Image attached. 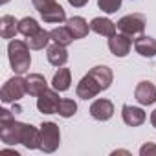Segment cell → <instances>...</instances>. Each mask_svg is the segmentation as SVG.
<instances>
[{
  "label": "cell",
  "instance_id": "8fae6325",
  "mask_svg": "<svg viewBox=\"0 0 156 156\" xmlns=\"http://www.w3.org/2000/svg\"><path fill=\"white\" fill-rule=\"evenodd\" d=\"M90 30H92L94 33L101 35V37L110 39L112 35H116L118 26H116V22H112V20L107 19V17H96V19H92V22H90Z\"/></svg>",
  "mask_w": 156,
  "mask_h": 156
},
{
  "label": "cell",
  "instance_id": "603a6c76",
  "mask_svg": "<svg viewBox=\"0 0 156 156\" xmlns=\"http://www.w3.org/2000/svg\"><path fill=\"white\" fill-rule=\"evenodd\" d=\"M75 112H77V103H75L73 99L62 98L61 103H59V110H57V114L62 116V118H72V116H75Z\"/></svg>",
  "mask_w": 156,
  "mask_h": 156
},
{
  "label": "cell",
  "instance_id": "2e32d148",
  "mask_svg": "<svg viewBox=\"0 0 156 156\" xmlns=\"http://www.w3.org/2000/svg\"><path fill=\"white\" fill-rule=\"evenodd\" d=\"M26 85H28V94L33 98H39L44 90H48V81L44 79L42 73H30L26 77Z\"/></svg>",
  "mask_w": 156,
  "mask_h": 156
},
{
  "label": "cell",
  "instance_id": "4fadbf2b",
  "mask_svg": "<svg viewBox=\"0 0 156 156\" xmlns=\"http://www.w3.org/2000/svg\"><path fill=\"white\" fill-rule=\"evenodd\" d=\"M134 50L141 57L152 59L156 55V39L149 37V35H140L138 39H134Z\"/></svg>",
  "mask_w": 156,
  "mask_h": 156
},
{
  "label": "cell",
  "instance_id": "277c9868",
  "mask_svg": "<svg viewBox=\"0 0 156 156\" xmlns=\"http://www.w3.org/2000/svg\"><path fill=\"white\" fill-rule=\"evenodd\" d=\"M28 94V85H26V77L15 73L11 79H8L0 90V99L4 103H17Z\"/></svg>",
  "mask_w": 156,
  "mask_h": 156
},
{
  "label": "cell",
  "instance_id": "484cf974",
  "mask_svg": "<svg viewBox=\"0 0 156 156\" xmlns=\"http://www.w3.org/2000/svg\"><path fill=\"white\" fill-rule=\"evenodd\" d=\"M140 154L141 156H156V143H145L140 147Z\"/></svg>",
  "mask_w": 156,
  "mask_h": 156
},
{
  "label": "cell",
  "instance_id": "ba28073f",
  "mask_svg": "<svg viewBox=\"0 0 156 156\" xmlns=\"http://www.w3.org/2000/svg\"><path fill=\"white\" fill-rule=\"evenodd\" d=\"M134 98L143 107L154 105L156 103V87L151 81H140L134 88Z\"/></svg>",
  "mask_w": 156,
  "mask_h": 156
},
{
  "label": "cell",
  "instance_id": "52a82bcc",
  "mask_svg": "<svg viewBox=\"0 0 156 156\" xmlns=\"http://www.w3.org/2000/svg\"><path fill=\"white\" fill-rule=\"evenodd\" d=\"M59 103H61V98H59V92L53 88V90H44L39 98H37V108L39 112L42 114H57L59 110Z\"/></svg>",
  "mask_w": 156,
  "mask_h": 156
},
{
  "label": "cell",
  "instance_id": "f546056e",
  "mask_svg": "<svg viewBox=\"0 0 156 156\" xmlns=\"http://www.w3.org/2000/svg\"><path fill=\"white\" fill-rule=\"evenodd\" d=\"M112 154H130L129 151H123V149H119V151H114Z\"/></svg>",
  "mask_w": 156,
  "mask_h": 156
},
{
  "label": "cell",
  "instance_id": "e0dca14e",
  "mask_svg": "<svg viewBox=\"0 0 156 156\" xmlns=\"http://www.w3.org/2000/svg\"><path fill=\"white\" fill-rule=\"evenodd\" d=\"M72 85V72L70 68H64L61 66L55 73H53V79H51V87L57 90V92H66Z\"/></svg>",
  "mask_w": 156,
  "mask_h": 156
},
{
  "label": "cell",
  "instance_id": "3957f363",
  "mask_svg": "<svg viewBox=\"0 0 156 156\" xmlns=\"http://www.w3.org/2000/svg\"><path fill=\"white\" fill-rule=\"evenodd\" d=\"M30 46L26 41L20 39H11L8 44V57H9V64L11 70L19 75L26 73L31 66V53H30Z\"/></svg>",
  "mask_w": 156,
  "mask_h": 156
},
{
  "label": "cell",
  "instance_id": "9c48e42d",
  "mask_svg": "<svg viewBox=\"0 0 156 156\" xmlns=\"http://www.w3.org/2000/svg\"><path fill=\"white\" fill-rule=\"evenodd\" d=\"M132 48V39L127 37L125 33H116L108 39V50L116 57H127Z\"/></svg>",
  "mask_w": 156,
  "mask_h": 156
},
{
  "label": "cell",
  "instance_id": "5bb4252c",
  "mask_svg": "<svg viewBox=\"0 0 156 156\" xmlns=\"http://www.w3.org/2000/svg\"><path fill=\"white\" fill-rule=\"evenodd\" d=\"M66 26L70 28V31H72V35H73L75 41H77V39H85V37L88 35V31H92V30H90V24H88L83 17H79V15L70 17V19L66 20Z\"/></svg>",
  "mask_w": 156,
  "mask_h": 156
},
{
  "label": "cell",
  "instance_id": "6da1fadb",
  "mask_svg": "<svg viewBox=\"0 0 156 156\" xmlns=\"http://www.w3.org/2000/svg\"><path fill=\"white\" fill-rule=\"evenodd\" d=\"M112 81H114L112 70L108 66H105V64H98L92 70H88V73H85L83 79L77 83L75 94H77V98H79V99L88 101V99L96 98L99 92L110 88Z\"/></svg>",
  "mask_w": 156,
  "mask_h": 156
},
{
  "label": "cell",
  "instance_id": "d4e9b609",
  "mask_svg": "<svg viewBox=\"0 0 156 156\" xmlns=\"http://www.w3.org/2000/svg\"><path fill=\"white\" fill-rule=\"evenodd\" d=\"M31 2H33V8L39 13H44V11H48L50 8H53L57 4V0H31Z\"/></svg>",
  "mask_w": 156,
  "mask_h": 156
},
{
  "label": "cell",
  "instance_id": "44dd1931",
  "mask_svg": "<svg viewBox=\"0 0 156 156\" xmlns=\"http://www.w3.org/2000/svg\"><path fill=\"white\" fill-rule=\"evenodd\" d=\"M51 41V37H50V31H46V30H39L35 35H31V37H28V46L31 48V50H44V48H48V42Z\"/></svg>",
  "mask_w": 156,
  "mask_h": 156
},
{
  "label": "cell",
  "instance_id": "8992f818",
  "mask_svg": "<svg viewBox=\"0 0 156 156\" xmlns=\"http://www.w3.org/2000/svg\"><path fill=\"white\" fill-rule=\"evenodd\" d=\"M61 145V129L53 121L41 123V151L46 154H51Z\"/></svg>",
  "mask_w": 156,
  "mask_h": 156
},
{
  "label": "cell",
  "instance_id": "ac0fdd59",
  "mask_svg": "<svg viewBox=\"0 0 156 156\" xmlns=\"http://www.w3.org/2000/svg\"><path fill=\"white\" fill-rule=\"evenodd\" d=\"M19 33V20L13 15H2L0 19V35L2 39H15Z\"/></svg>",
  "mask_w": 156,
  "mask_h": 156
},
{
  "label": "cell",
  "instance_id": "7402d4cb",
  "mask_svg": "<svg viewBox=\"0 0 156 156\" xmlns=\"http://www.w3.org/2000/svg\"><path fill=\"white\" fill-rule=\"evenodd\" d=\"M39 30H41V24H39L33 17H24V19L19 20V33L24 35L26 39L31 37V35H35Z\"/></svg>",
  "mask_w": 156,
  "mask_h": 156
},
{
  "label": "cell",
  "instance_id": "83f0119b",
  "mask_svg": "<svg viewBox=\"0 0 156 156\" xmlns=\"http://www.w3.org/2000/svg\"><path fill=\"white\" fill-rule=\"evenodd\" d=\"M0 154H13V156H20L17 151H8V149H2V151H0Z\"/></svg>",
  "mask_w": 156,
  "mask_h": 156
},
{
  "label": "cell",
  "instance_id": "ffe728a7",
  "mask_svg": "<svg viewBox=\"0 0 156 156\" xmlns=\"http://www.w3.org/2000/svg\"><path fill=\"white\" fill-rule=\"evenodd\" d=\"M50 37H51L53 42H57V44H61V46H68V44H72V42L75 41L68 26H57V28H53V30L50 31Z\"/></svg>",
  "mask_w": 156,
  "mask_h": 156
},
{
  "label": "cell",
  "instance_id": "5b68a950",
  "mask_svg": "<svg viewBox=\"0 0 156 156\" xmlns=\"http://www.w3.org/2000/svg\"><path fill=\"white\" fill-rule=\"evenodd\" d=\"M119 33H125L127 37H130L132 41L138 39L140 35H143L145 31V26H147V19L145 15L141 13H130V15H125L121 17L118 22H116Z\"/></svg>",
  "mask_w": 156,
  "mask_h": 156
},
{
  "label": "cell",
  "instance_id": "9a60e30c",
  "mask_svg": "<svg viewBox=\"0 0 156 156\" xmlns=\"http://www.w3.org/2000/svg\"><path fill=\"white\" fill-rule=\"evenodd\" d=\"M46 57H48V62H50V64H53V66H57V68L64 66L66 61H68L66 46H61V44L53 42L51 46H48V50H46Z\"/></svg>",
  "mask_w": 156,
  "mask_h": 156
},
{
  "label": "cell",
  "instance_id": "f1b7e54d",
  "mask_svg": "<svg viewBox=\"0 0 156 156\" xmlns=\"http://www.w3.org/2000/svg\"><path fill=\"white\" fill-rule=\"evenodd\" d=\"M151 123H152V127L156 129V108L151 112Z\"/></svg>",
  "mask_w": 156,
  "mask_h": 156
},
{
  "label": "cell",
  "instance_id": "cb8c5ba5",
  "mask_svg": "<svg viewBox=\"0 0 156 156\" xmlns=\"http://www.w3.org/2000/svg\"><path fill=\"white\" fill-rule=\"evenodd\" d=\"M121 4H123V0H98L99 9L105 11V13H108V15L116 13V11L121 8Z\"/></svg>",
  "mask_w": 156,
  "mask_h": 156
},
{
  "label": "cell",
  "instance_id": "7a4b0ae2",
  "mask_svg": "<svg viewBox=\"0 0 156 156\" xmlns=\"http://www.w3.org/2000/svg\"><path fill=\"white\" fill-rule=\"evenodd\" d=\"M28 123L17 121L15 114L8 108L0 110V140H2L6 145H17L22 143V136L26 130Z\"/></svg>",
  "mask_w": 156,
  "mask_h": 156
},
{
  "label": "cell",
  "instance_id": "30bf717a",
  "mask_svg": "<svg viewBox=\"0 0 156 156\" xmlns=\"http://www.w3.org/2000/svg\"><path fill=\"white\" fill-rule=\"evenodd\" d=\"M90 116L98 121H108L114 116V103L110 99L99 98L90 105Z\"/></svg>",
  "mask_w": 156,
  "mask_h": 156
},
{
  "label": "cell",
  "instance_id": "7c38bea8",
  "mask_svg": "<svg viewBox=\"0 0 156 156\" xmlns=\"http://www.w3.org/2000/svg\"><path fill=\"white\" fill-rule=\"evenodd\" d=\"M121 118H123L125 125H129V127H140V125H143V121H145L147 116H145L143 108H140V107L123 105L121 107Z\"/></svg>",
  "mask_w": 156,
  "mask_h": 156
},
{
  "label": "cell",
  "instance_id": "4dcf8cb0",
  "mask_svg": "<svg viewBox=\"0 0 156 156\" xmlns=\"http://www.w3.org/2000/svg\"><path fill=\"white\" fill-rule=\"evenodd\" d=\"M8 2H9V0H0V4H2V6H4V4H8Z\"/></svg>",
  "mask_w": 156,
  "mask_h": 156
},
{
  "label": "cell",
  "instance_id": "d6986e66",
  "mask_svg": "<svg viewBox=\"0 0 156 156\" xmlns=\"http://www.w3.org/2000/svg\"><path fill=\"white\" fill-rule=\"evenodd\" d=\"M41 19L48 24H62L66 20V11L61 4H55L53 8H50L48 11L41 13Z\"/></svg>",
  "mask_w": 156,
  "mask_h": 156
},
{
  "label": "cell",
  "instance_id": "4316f807",
  "mask_svg": "<svg viewBox=\"0 0 156 156\" xmlns=\"http://www.w3.org/2000/svg\"><path fill=\"white\" fill-rule=\"evenodd\" d=\"M68 4L73 6V8H83L88 4V0H68Z\"/></svg>",
  "mask_w": 156,
  "mask_h": 156
}]
</instances>
